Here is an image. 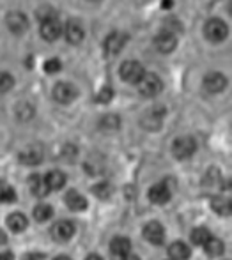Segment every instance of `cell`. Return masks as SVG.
I'll list each match as a JSON object with an SVG mask.
<instances>
[{"label":"cell","mask_w":232,"mask_h":260,"mask_svg":"<svg viewBox=\"0 0 232 260\" xmlns=\"http://www.w3.org/2000/svg\"><path fill=\"white\" fill-rule=\"evenodd\" d=\"M227 34H229V27H227V23L223 20H220V18H211V20L206 21L204 36L208 41L220 43L227 38Z\"/></svg>","instance_id":"cell-1"},{"label":"cell","mask_w":232,"mask_h":260,"mask_svg":"<svg viewBox=\"0 0 232 260\" xmlns=\"http://www.w3.org/2000/svg\"><path fill=\"white\" fill-rule=\"evenodd\" d=\"M138 85V92L142 94L143 98H154L161 92L163 89V83H161V78L154 73H146V75L140 78Z\"/></svg>","instance_id":"cell-2"},{"label":"cell","mask_w":232,"mask_h":260,"mask_svg":"<svg viewBox=\"0 0 232 260\" xmlns=\"http://www.w3.org/2000/svg\"><path fill=\"white\" fill-rule=\"evenodd\" d=\"M197 151V144L191 137H181L176 138L174 144H172V154L176 159H188L191 157Z\"/></svg>","instance_id":"cell-3"},{"label":"cell","mask_w":232,"mask_h":260,"mask_svg":"<svg viewBox=\"0 0 232 260\" xmlns=\"http://www.w3.org/2000/svg\"><path fill=\"white\" fill-rule=\"evenodd\" d=\"M78 98V89L69 82H59L53 87V100L61 105H69Z\"/></svg>","instance_id":"cell-4"},{"label":"cell","mask_w":232,"mask_h":260,"mask_svg":"<svg viewBox=\"0 0 232 260\" xmlns=\"http://www.w3.org/2000/svg\"><path fill=\"white\" fill-rule=\"evenodd\" d=\"M143 75H146V71H143L142 64L137 60H126L123 66H121V78L128 83L137 85Z\"/></svg>","instance_id":"cell-5"},{"label":"cell","mask_w":232,"mask_h":260,"mask_svg":"<svg viewBox=\"0 0 232 260\" xmlns=\"http://www.w3.org/2000/svg\"><path fill=\"white\" fill-rule=\"evenodd\" d=\"M165 108H161V106H154L153 110H149V112L146 113V115L142 117V126L146 127V129L149 131H156L161 127V122H163V117H165Z\"/></svg>","instance_id":"cell-6"},{"label":"cell","mask_w":232,"mask_h":260,"mask_svg":"<svg viewBox=\"0 0 232 260\" xmlns=\"http://www.w3.org/2000/svg\"><path fill=\"white\" fill-rule=\"evenodd\" d=\"M62 34H64V38L68 43H71V45H80V43L83 41L85 32H83V27L80 21L69 20L68 23L64 25V28H62Z\"/></svg>","instance_id":"cell-7"},{"label":"cell","mask_w":232,"mask_h":260,"mask_svg":"<svg viewBox=\"0 0 232 260\" xmlns=\"http://www.w3.org/2000/svg\"><path fill=\"white\" fill-rule=\"evenodd\" d=\"M75 236V225L68 219H62V221H57L53 226H51V237L59 243H66L71 237Z\"/></svg>","instance_id":"cell-8"},{"label":"cell","mask_w":232,"mask_h":260,"mask_svg":"<svg viewBox=\"0 0 232 260\" xmlns=\"http://www.w3.org/2000/svg\"><path fill=\"white\" fill-rule=\"evenodd\" d=\"M6 25L13 34H23L28 28V20L23 13L20 11H13L6 16Z\"/></svg>","instance_id":"cell-9"},{"label":"cell","mask_w":232,"mask_h":260,"mask_svg":"<svg viewBox=\"0 0 232 260\" xmlns=\"http://www.w3.org/2000/svg\"><path fill=\"white\" fill-rule=\"evenodd\" d=\"M143 239L149 241L151 244H163L165 241V229L161 226V223L158 221H149L146 226H143Z\"/></svg>","instance_id":"cell-10"},{"label":"cell","mask_w":232,"mask_h":260,"mask_svg":"<svg viewBox=\"0 0 232 260\" xmlns=\"http://www.w3.org/2000/svg\"><path fill=\"white\" fill-rule=\"evenodd\" d=\"M154 46L160 50L161 53H170L176 50L178 46V39H176V34L172 32H167V30H161L160 34L154 38Z\"/></svg>","instance_id":"cell-11"},{"label":"cell","mask_w":232,"mask_h":260,"mask_svg":"<svg viewBox=\"0 0 232 260\" xmlns=\"http://www.w3.org/2000/svg\"><path fill=\"white\" fill-rule=\"evenodd\" d=\"M131 251V241L128 237H113L110 243V253L115 260H123Z\"/></svg>","instance_id":"cell-12"},{"label":"cell","mask_w":232,"mask_h":260,"mask_svg":"<svg viewBox=\"0 0 232 260\" xmlns=\"http://www.w3.org/2000/svg\"><path fill=\"white\" fill-rule=\"evenodd\" d=\"M227 85V78L222 73H209L204 76V89L211 94H218L225 89Z\"/></svg>","instance_id":"cell-13"},{"label":"cell","mask_w":232,"mask_h":260,"mask_svg":"<svg viewBox=\"0 0 232 260\" xmlns=\"http://www.w3.org/2000/svg\"><path fill=\"white\" fill-rule=\"evenodd\" d=\"M147 197H149L151 202L156 204V206H163V204H167L168 200H170L172 193H170V188H168L167 184L160 182V184H154L153 188L149 189Z\"/></svg>","instance_id":"cell-14"},{"label":"cell","mask_w":232,"mask_h":260,"mask_svg":"<svg viewBox=\"0 0 232 260\" xmlns=\"http://www.w3.org/2000/svg\"><path fill=\"white\" fill-rule=\"evenodd\" d=\"M20 161L23 165H28V167H34V165H39L43 161V149L39 145H28L23 151L20 152Z\"/></svg>","instance_id":"cell-15"},{"label":"cell","mask_w":232,"mask_h":260,"mask_svg":"<svg viewBox=\"0 0 232 260\" xmlns=\"http://www.w3.org/2000/svg\"><path fill=\"white\" fill-rule=\"evenodd\" d=\"M126 45V36L121 34V32H112V34L106 36L105 39V52L110 55H117Z\"/></svg>","instance_id":"cell-16"},{"label":"cell","mask_w":232,"mask_h":260,"mask_svg":"<svg viewBox=\"0 0 232 260\" xmlns=\"http://www.w3.org/2000/svg\"><path fill=\"white\" fill-rule=\"evenodd\" d=\"M61 34H62V25L59 23V20H48L41 23V36L46 41L53 43L55 39H59Z\"/></svg>","instance_id":"cell-17"},{"label":"cell","mask_w":232,"mask_h":260,"mask_svg":"<svg viewBox=\"0 0 232 260\" xmlns=\"http://www.w3.org/2000/svg\"><path fill=\"white\" fill-rule=\"evenodd\" d=\"M66 206L71 209V211H75V212L85 211V209H87V199L83 195H80L78 191L71 189V191L66 193Z\"/></svg>","instance_id":"cell-18"},{"label":"cell","mask_w":232,"mask_h":260,"mask_svg":"<svg viewBox=\"0 0 232 260\" xmlns=\"http://www.w3.org/2000/svg\"><path fill=\"white\" fill-rule=\"evenodd\" d=\"M28 188H31L32 195H36V197H46L48 193H50V189H48V186L45 182V177H41V175H38V174L28 177Z\"/></svg>","instance_id":"cell-19"},{"label":"cell","mask_w":232,"mask_h":260,"mask_svg":"<svg viewBox=\"0 0 232 260\" xmlns=\"http://www.w3.org/2000/svg\"><path fill=\"white\" fill-rule=\"evenodd\" d=\"M170 260H188L190 258V246L183 241H176L168 246Z\"/></svg>","instance_id":"cell-20"},{"label":"cell","mask_w":232,"mask_h":260,"mask_svg":"<svg viewBox=\"0 0 232 260\" xmlns=\"http://www.w3.org/2000/svg\"><path fill=\"white\" fill-rule=\"evenodd\" d=\"M7 226H9V230H13L14 234L23 232L28 226L27 216L21 214V212H13V214H9V218H7Z\"/></svg>","instance_id":"cell-21"},{"label":"cell","mask_w":232,"mask_h":260,"mask_svg":"<svg viewBox=\"0 0 232 260\" xmlns=\"http://www.w3.org/2000/svg\"><path fill=\"white\" fill-rule=\"evenodd\" d=\"M45 182L48 186V189H61L66 184V175L61 170H51L46 174Z\"/></svg>","instance_id":"cell-22"},{"label":"cell","mask_w":232,"mask_h":260,"mask_svg":"<svg viewBox=\"0 0 232 260\" xmlns=\"http://www.w3.org/2000/svg\"><path fill=\"white\" fill-rule=\"evenodd\" d=\"M211 207H213V211H215L216 214L223 216V218H229V216L232 214L230 202L227 199H222V197H213Z\"/></svg>","instance_id":"cell-23"},{"label":"cell","mask_w":232,"mask_h":260,"mask_svg":"<svg viewBox=\"0 0 232 260\" xmlns=\"http://www.w3.org/2000/svg\"><path fill=\"white\" fill-rule=\"evenodd\" d=\"M204 250L209 257H222L223 251H225V246H223V241L216 239V237H211V239L204 244Z\"/></svg>","instance_id":"cell-24"},{"label":"cell","mask_w":232,"mask_h":260,"mask_svg":"<svg viewBox=\"0 0 232 260\" xmlns=\"http://www.w3.org/2000/svg\"><path fill=\"white\" fill-rule=\"evenodd\" d=\"M223 184V177L216 168H211L209 172H206L204 175V186L209 189H215V188H220Z\"/></svg>","instance_id":"cell-25"},{"label":"cell","mask_w":232,"mask_h":260,"mask_svg":"<svg viewBox=\"0 0 232 260\" xmlns=\"http://www.w3.org/2000/svg\"><path fill=\"white\" fill-rule=\"evenodd\" d=\"M211 237H213L211 232H209L208 229H204V226H197V229H193V232L190 234L191 243L197 244V246H204Z\"/></svg>","instance_id":"cell-26"},{"label":"cell","mask_w":232,"mask_h":260,"mask_svg":"<svg viewBox=\"0 0 232 260\" xmlns=\"http://www.w3.org/2000/svg\"><path fill=\"white\" fill-rule=\"evenodd\" d=\"M16 200V191L11 184L6 181H0V202L2 204H13Z\"/></svg>","instance_id":"cell-27"},{"label":"cell","mask_w":232,"mask_h":260,"mask_svg":"<svg viewBox=\"0 0 232 260\" xmlns=\"http://www.w3.org/2000/svg\"><path fill=\"white\" fill-rule=\"evenodd\" d=\"M51 216H53V209H51V206H48V204H38V206L34 207L36 221L45 223L51 218Z\"/></svg>","instance_id":"cell-28"},{"label":"cell","mask_w":232,"mask_h":260,"mask_svg":"<svg viewBox=\"0 0 232 260\" xmlns=\"http://www.w3.org/2000/svg\"><path fill=\"white\" fill-rule=\"evenodd\" d=\"M119 126H121V119L117 115H112V113L105 115L99 120V127L105 131H115V129H119Z\"/></svg>","instance_id":"cell-29"},{"label":"cell","mask_w":232,"mask_h":260,"mask_svg":"<svg viewBox=\"0 0 232 260\" xmlns=\"http://www.w3.org/2000/svg\"><path fill=\"white\" fill-rule=\"evenodd\" d=\"M93 193L98 197V199L106 200L108 197H112L113 189H112V186H110L108 182H99V184H96L93 188Z\"/></svg>","instance_id":"cell-30"},{"label":"cell","mask_w":232,"mask_h":260,"mask_svg":"<svg viewBox=\"0 0 232 260\" xmlns=\"http://www.w3.org/2000/svg\"><path fill=\"white\" fill-rule=\"evenodd\" d=\"M16 115L20 120H28L34 117V106L31 103H20L16 106Z\"/></svg>","instance_id":"cell-31"},{"label":"cell","mask_w":232,"mask_h":260,"mask_svg":"<svg viewBox=\"0 0 232 260\" xmlns=\"http://www.w3.org/2000/svg\"><path fill=\"white\" fill-rule=\"evenodd\" d=\"M36 16H38V20L41 21V23L48 20H57V13H55V9L50 6H45V7H41V9H38Z\"/></svg>","instance_id":"cell-32"},{"label":"cell","mask_w":232,"mask_h":260,"mask_svg":"<svg viewBox=\"0 0 232 260\" xmlns=\"http://www.w3.org/2000/svg\"><path fill=\"white\" fill-rule=\"evenodd\" d=\"M13 85H14L13 76L6 71H0V92H7V90L13 89Z\"/></svg>","instance_id":"cell-33"},{"label":"cell","mask_w":232,"mask_h":260,"mask_svg":"<svg viewBox=\"0 0 232 260\" xmlns=\"http://www.w3.org/2000/svg\"><path fill=\"white\" fill-rule=\"evenodd\" d=\"M112 89L110 87H103L101 90L98 92V96H96V101L98 103H108L110 100H112Z\"/></svg>","instance_id":"cell-34"},{"label":"cell","mask_w":232,"mask_h":260,"mask_svg":"<svg viewBox=\"0 0 232 260\" xmlns=\"http://www.w3.org/2000/svg\"><path fill=\"white\" fill-rule=\"evenodd\" d=\"M61 68H62V64H61L59 58H48V60L45 62V71L46 73H57V71H61Z\"/></svg>","instance_id":"cell-35"},{"label":"cell","mask_w":232,"mask_h":260,"mask_svg":"<svg viewBox=\"0 0 232 260\" xmlns=\"http://www.w3.org/2000/svg\"><path fill=\"white\" fill-rule=\"evenodd\" d=\"M41 258H43V253H27V255H23L21 260H41Z\"/></svg>","instance_id":"cell-36"},{"label":"cell","mask_w":232,"mask_h":260,"mask_svg":"<svg viewBox=\"0 0 232 260\" xmlns=\"http://www.w3.org/2000/svg\"><path fill=\"white\" fill-rule=\"evenodd\" d=\"M6 243H7V236H6V232L0 229V246H4Z\"/></svg>","instance_id":"cell-37"},{"label":"cell","mask_w":232,"mask_h":260,"mask_svg":"<svg viewBox=\"0 0 232 260\" xmlns=\"http://www.w3.org/2000/svg\"><path fill=\"white\" fill-rule=\"evenodd\" d=\"M13 253L11 251H6V253H0V260H13Z\"/></svg>","instance_id":"cell-38"},{"label":"cell","mask_w":232,"mask_h":260,"mask_svg":"<svg viewBox=\"0 0 232 260\" xmlns=\"http://www.w3.org/2000/svg\"><path fill=\"white\" fill-rule=\"evenodd\" d=\"M123 260H140V257H138V255H126V257H124Z\"/></svg>","instance_id":"cell-39"},{"label":"cell","mask_w":232,"mask_h":260,"mask_svg":"<svg viewBox=\"0 0 232 260\" xmlns=\"http://www.w3.org/2000/svg\"><path fill=\"white\" fill-rule=\"evenodd\" d=\"M161 6H163V7H167V9H168V7L172 6V0H163V2H161Z\"/></svg>","instance_id":"cell-40"},{"label":"cell","mask_w":232,"mask_h":260,"mask_svg":"<svg viewBox=\"0 0 232 260\" xmlns=\"http://www.w3.org/2000/svg\"><path fill=\"white\" fill-rule=\"evenodd\" d=\"M85 260H103V258L99 257V255H89V257H87Z\"/></svg>","instance_id":"cell-41"},{"label":"cell","mask_w":232,"mask_h":260,"mask_svg":"<svg viewBox=\"0 0 232 260\" xmlns=\"http://www.w3.org/2000/svg\"><path fill=\"white\" fill-rule=\"evenodd\" d=\"M53 260H71L69 257H66V255H59V257H55Z\"/></svg>","instance_id":"cell-42"},{"label":"cell","mask_w":232,"mask_h":260,"mask_svg":"<svg viewBox=\"0 0 232 260\" xmlns=\"http://www.w3.org/2000/svg\"><path fill=\"white\" fill-rule=\"evenodd\" d=\"M89 2H98V0H89Z\"/></svg>","instance_id":"cell-43"}]
</instances>
